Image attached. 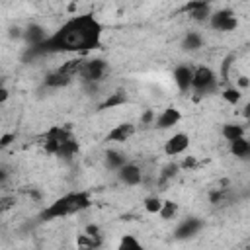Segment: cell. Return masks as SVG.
Returning <instances> with one entry per match:
<instances>
[{
    "instance_id": "cell-38",
    "label": "cell",
    "mask_w": 250,
    "mask_h": 250,
    "mask_svg": "<svg viewBox=\"0 0 250 250\" xmlns=\"http://www.w3.org/2000/svg\"><path fill=\"white\" fill-rule=\"evenodd\" d=\"M248 158H250V152H248Z\"/></svg>"
},
{
    "instance_id": "cell-29",
    "label": "cell",
    "mask_w": 250,
    "mask_h": 250,
    "mask_svg": "<svg viewBox=\"0 0 250 250\" xmlns=\"http://www.w3.org/2000/svg\"><path fill=\"white\" fill-rule=\"evenodd\" d=\"M154 121H156V113H154L152 109H145V111L141 113V119H139L141 125L148 127V125H154Z\"/></svg>"
},
{
    "instance_id": "cell-6",
    "label": "cell",
    "mask_w": 250,
    "mask_h": 250,
    "mask_svg": "<svg viewBox=\"0 0 250 250\" xmlns=\"http://www.w3.org/2000/svg\"><path fill=\"white\" fill-rule=\"evenodd\" d=\"M209 25L215 31H234L238 27V20H236V16L230 8H221V10L211 14Z\"/></svg>"
},
{
    "instance_id": "cell-24",
    "label": "cell",
    "mask_w": 250,
    "mask_h": 250,
    "mask_svg": "<svg viewBox=\"0 0 250 250\" xmlns=\"http://www.w3.org/2000/svg\"><path fill=\"white\" fill-rule=\"evenodd\" d=\"M211 14H213V12H211V4H207V6H201V8L193 10V12H189V18H191L193 21L203 23V21H209Z\"/></svg>"
},
{
    "instance_id": "cell-31",
    "label": "cell",
    "mask_w": 250,
    "mask_h": 250,
    "mask_svg": "<svg viewBox=\"0 0 250 250\" xmlns=\"http://www.w3.org/2000/svg\"><path fill=\"white\" fill-rule=\"evenodd\" d=\"M84 232L86 234H90L92 238H102V230H100V227L98 225H86V229H84Z\"/></svg>"
},
{
    "instance_id": "cell-17",
    "label": "cell",
    "mask_w": 250,
    "mask_h": 250,
    "mask_svg": "<svg viewBox=\"0 0 250 250\" xmlns=\"http://www.w3.org/2000/svg\"><path fill=\"white\" fill-rule=\"evenodd\" d=\"M129 102V98H127V94L123 92V90H117V92H113V94H109L102 104H100V111L102 109H111V107H119V105H125Z\"/></svg>"
},
{
    "instance_id": "cell-26",
    "label": "cell",
    "mask_w": 250,
    "mask_h": 250,
    "mask_svg": "<svg viewBox=\"0 0 250 250\" xmlns=\"http://www.w3.org/2000/svg\"><path fill=\"white\" fill-rule=\"evenodd\" d=\"M121 250L125 248V250H137V248H143V244H141V240L139 238H135L133 234H123L121 236V240H119V244H117Z\"/></svg>"
},
{
    "instance_id": "cell-32",
    "label": "cell",
    "mask_w": 250,
    "mask_h": 250,
    "mask_svg": "<svg viewBox=\"0 0 250 250\" xmlns=\"http://www.w3.org/2000/svg\"><path fill=\"white\" fill-rule=\"evenodd\" d=\"M14 141H16V135H14V133H4V135L0 137V148H6V146H10Z\"/></svg>"
},
{
    "instance_id": "cell-3",
    "label": "cell",
    "mask_w": 250,
    "mask_h": 250,
    "mask_svg": "<svg viewBox=\"0 0 250 250\" xmlns=\"http://www.w3.org/2000/svg\"><path fill=\"white\" fill-rule=\"evenodd\" d=\"M45 150L49 154H57L61 158H72L74 154H78L80 145L66 127L53 125L45 133Z\"/></svg>"
},
{
    "instance_id": "cell-30",
    "label": "cell",
    "mask_w": 250,
    "mask_h": 250,
    "mask_svg": "<svg viewBox=\"0 0 250 250\" xmlns=\"http://www.w3.org/2000/svg\"><path fill=\"white\" fill-rule=\"evenodd\" d=\"M232 61H234V55H229V57L223 61V68H221V78H223V80H227V76H229V68H230Z\"/></svg>"
},
{
    "instance_id": "cell-35",
    "label": "cell",
    "mask_w": 250,
    "mask_h": 250,
    "mask_svg": "<svg viewBox=\"0 0 250 250\" xmlns=\"http://www.w3.org/2000/svg\"><path fill=\"white\" fill-rule=\"evenodd\" d=\"M250 86V78L248 76H240L238 78V88H248Z\"/></svg>"
},
{
    "instance_id": "cell-10",
    "label": "cell",
    "mask_w": 250,
    "mask_h": 250,
    "mask_svg": "<svg viewBox=\"0 0 250 250\" xmlns=\"http://www.w3.org/2000/svg\"><path fill=\"white\" fill-rule=\"evenodd\" d=\"M174 82L182 94H188L193 84V68L188 64H178L174 68Z\"/></svg>"
},
{
    "instance_id": "cell-33",
    "label": "cell",
    "mask_w": 250,
    "mask_h": 250,
    "mask_svg": "<svg viewBox=\"0 0 250 250\" xmlns=\"http://www.w3.org/2000/svg\"><path fill=\"white\" fill-rule=\"evenodd\" d=\"M195 164H197V160H195L193 156H186V158L182 160V164H180V166H182L184 170H191V168H195Z\"/></svg>"
},
{
    "instance_id": "cell-37",
    "label": "cell",
    "mask_w": 250,
    "mask_h": 250,
    "mask_svg": "<svg viewBox=\"0 0 250 250\" xmlns=\"http://www.w3.org/2000/svg\"><path fill=\"white\" fill-rule=\"evenodd\" d=\"M244 115H246V117L250 119V102H248V104L244 105Z\"/></svg>"
},
{
    "instance_id": "cell-8",
    "label": "cell",
    "mask_w": 250,
    "mask_h": 250,
    "mask_svg": "<svg viewBox=\"0 0 250 250\" xmlns=\"http://www.w3.org/2000/svg\"><path fill=\"white\" fill-rule=\"evenodd\" d=\"M201 229H203V221H201V219H197V217H188V219H184V221L176 227L174 236H176L178 240H188V238H193L195 234H199Z\"/></svg>"
},
{
    "instance_id": "cell-18",
    "label": "cell",
    "mask_w": 250,
    "mask_h": 250,
    "mask_svg": "<svg viewBox=\"0 0 250 250\" xmlns=\"http://www.w3.org/2000/svg\"><path fill=\"white\" fill-rule=\"evenodd\" d=\"M221 135H223V139L225 141H234V139H240V137H244V127L240 125V123H225L223 127H221Z\"/></svg>"
},
{
    "instance_id": "cell-34",
    "label": "cell",
    "mask_w": 250,
    "mask_h": 250,
    "mask_svg": "<svg viewBox=\"0 0 250 250\" xmlns=\"http://www.w3.org/2000/svg\"><path fill=\"white\" fill-rule=\"evenodd\" d=\"M209 199H211V203H219V201L223 199V191H221V189H213V191L209 193Z\"/></svg>"
},
{
    "instance_id": "cell-14",
    "label": "cell",
    "mask_w": 250,
    "mask_h": 250,
    "mask_svg": "<svg viewBox=\"0 0 250 250\" xmlns=\"http://www.w3.org/2000/svg\"><path fill=\"white\" fill-rule=\"evenodd\" d=\"M72 78L74 76H70V74H64L62 70H53V72H49L45 78H43V84L47 86V88H53V90H59V88H66L70 82H72Z\"/></svg>"
},
{
    "instance_id": "cell-11",
    "label": "cell",
    "mask_w": 250,
    "mask_h": 250,
    "mask_svg": "<svg viewBox=\"0 0 250 250\" xmlns=\"http://www.w3.org/2000/svg\"><path fill=\"white\" fill-rule=\"evenodd\" d=\"M135 131H137V127H135L131 121H123V123L115 125V127L105 135V141H107V143H125V141H129V139L135 135Z\"/></svg>"
},
{
    "instance_id": "cell-9",
    "label": "cell",
    "mask_w": 250,
    "mask_h": 250,
    "mask_svg": "<svg viewBox=\"0 0 250 250\" xmlns=\"http://www.w3.org/2000/svg\"><path fill=\"white\" fill-rule=\"evenodd\" d=\"M189 146V135L186 133H174L166 143H164V154L166 156H178L186 152Z\"/></svg>"
},
{
    "instance_id": "cell-15",
    "label": "cell",
    "mask_w": 250,
    "mask_h": 250,
    "mask_svg": "<svg viewBox=\"0 0 250 250\" xmlns=\"http://www.w3.org/2000/svg\"><path fill=\"white\" fill-rule=\"evenodd\" d=\"M229 150L232 156L240 158V160H246L248 158V152H250V139L246 137H240V139H234L229 143Z\"/></svg>"
},
{
    "instance_id": "cell-4",
    "label": "cell",
    "mask_w": 250,
    "mask_h": 250,
    "mask_svg": "<svg viewBox=\"0 0 250 250\" xmlns=\"http://www.w3.org/2000/svg\"><path fill=\"white\" fill-rule=\"evenodd\" d=\"M219 86V78L217 74L207 66V64H201L197 68H193V84H191V90L199 96H209L217 90Z\"/></svg>"
},
{
    "instance_id": "cell-2",
    "label": "cell",
    "mask_w": 250,
    "mask_h": 250,
    "mask_svg": "<svg viewBox=\"0 0 250 250\" xmlns=\"http://www.w3.org/2000/svg\"><path fill=\"white\" fill-rule=\"evenodd\" d=\"M92 207V197L88 191H70L64 193L61 197H57L53 203H49L41 213H39V221H55V219H62L80 211H86Z\"/></svg>"
},
{
    "instance_id": "cell-25",
    "label": "cell",
    "mask_w": 250,
    "mask_h": 250,
    "mask_svg": "<svg viewBox=\"0 0 250 250\" xmlns=\"http://www.w3.org/2000/svg\"><path fill=\"white\" fill-rule=\"evenodd\" d=\"M162 199L158 197V195H148L146 199H145V209H146V213H150V215H158L160 213V209H162Z\"/></svg>"
},
{
    "instance_id": "cell-1",
    "label": "cell",
    "mask_w": 250,
    "mask_h": 250,
    "mask_svg": "<svg viewBox=\"0 0 250 250\" xmlns=\"http://www.w3.org/2000/svg\"><path fill=\"white\" fill-rule=\"evenodd\" d=\"M104 25L92 14H76L66 20L57 31L37 45L27 47L25 57H43L59 53H88L102 47Z\"/></svg>"
},
{
    "instance_id": "cell-28",
    "label": "cell",
    "mask_w": 250,
    "mask_h": 250,
    "mask_svg": "<svg viewBox=\"0 0 250 250\" xmlns=\"http://www.w3.org/2000/svg\"><path fill=\"white\" fill-rule=\"evenodd\" d=\"M207 4H211V0H189V2H186L184 6H182V12H193V10H197V8H201V6H207Z\"/></svg>"
},
{
    "instance_id": "cell-5",
    "label": "cell",
    "mask_w": 250,
    "mask_h": 250,
    "mask_svg": "<svg viewBox=\"0 0 250 250\" xmlns=\"http://www.w3.org/2000/svg\"><path fill=\"white\" fill-rule=\"evenodd\" d=\"M109 66H107V61L104 59H86V64L80 72V78L84 84H96V82H102L107 74Z\"/></svg>"
},
{
    "instance_id": "cell-21",
    "label": "cell",
    "mask_w": 250,
    "mask_h": 250,
    "mask_svg": "<svg viewBox=\"0 0 250 250\" xmlns=\"http://www.w3.org/2000/svg\"><path fill=\"white\" fill-rule=\"evenodd\" d=\"M180 170H182V166L176 164V162L166 164V166L160 170V184H166V182H170L172 178H176V176L180 174Z\"/></svg>"
},
{
    "instance_id": "cell-22",
    "label": "cell",
    "mask_w": 250,
    "mask_h": 250,
    "mask_svg": "<svg viewBox=\"0 0 250 250\" xmlns=\"http://www.w3.org/2000/svg\"><path fill=\"white\" fill-rule=\"evenodd\" d=\"M158 215H160L162 221H170V219H174V217L178 215V203L172 201V199H166V201L162 203V209H160Z\"/></svg>"
},
{
    "instance_id": "cell-23",
    "label": "cell",
    "mask_w": 250,
    "mask_h": 250,
    "mask_svg": "<svg viewBox=\"0 0 250 250\" xmlns=\"http://www.w3.org/2000/svg\"><path fill=\"white\" fill-rule=\"evenodd\" d=\"M223 100L227 102V104H230V105H236L238 102H240V98H242V92H240V88H234V86H229V88H225L223 90Z\"/></svg>"
},
{
    "instance_id": "cell-20",
    "label": "cell",
    "mask_w": 250,
    "mask_h": 250,
    "mask_svg": "<svg viewBox=\"0 0 250 250\" xmlns=\"http://www.w3.org/2000/svg\"><path fill=\"white\" fill-rule=\"evenodd\" d=\"M84 64H86V59H68L62 66H59V70H62L64 74H70V76H80Z\"/></svg>"
},
{
    "instance_id": "cell-13",
    "label": "cell",
    "mask_w": 250,
    "mask_h": 250,
    "mask_svg": "<svg viewBox=\"0 0 250 250\" xmlns=\"http://www.w3.org/2000/svg\"><path fill=\"white\" fill-rule=\"evenodd\" d=\"M180 119H182V111H180L176 105H168V107L162 109V113L156 117L154 127H156V129H170V127L178 125Z\"/></svg>"
},
{
    "instance_id": "cell-16",
    "label": "cell",
    "mask_w": 250,
    "mask_h": 250,
    "mask_svg": "<svg viewBox=\"0 0 250 250\" xmlns=\"http://www.w3.org/2000/svg\"><path fill=\"white\" fill-rule=\"evenodd\" d=\"M203 47V37L201 33L197 31H188L184 37H182V49L188 51V53H193V51H199Z\"/></svg>"
},
{
    "instance_id": "cell-19",
    "label": "cell",
    "mask_w": 250,
    "mask_h": 250,
    "mask_svg": "<svg viewBox=\"0 0 250 250\" xmlns=\"http://www.w3.org/2000/svg\"><path fill=\"white\" fill-rule=\"evenodd\" d=\"M125 162H127V156L123 152H119V150H107L105 152V168L117 172Z\"/></svg>"
},
{
    "instance_id": "cell-36",
    "label": "cell",
    "mask_w": 250,
    "mask_h": 250,
    "mask_svg": "<svg viewBox=\"0 0 250 250\" xmlns=\"http://www.w3.org/2000/svg\"><path fill=\"white\" fill-rule=\"evenodd\" d=\"M8 96H10V92H8V88H4V86H2V90H0V102L4 104V102L8 100Z\"/></svg>"
},
{
    "instance_id": "cell-12",
    "label": "cell",
    "mask_w": 250,
    "mask_h": 250,
    "mask_svg": "<svg viewBox=\"0 0 250 250\" xmlns=\"http://www.w3.org/2000/svg\"><path fill=\"white\" fill-rule=\"evenodd\" d=\"M49 37V33H47V29L43 27V25H39V23H29L25 29H23V41H25V45L27 47H37V45H41L45 39Z\"/></svg>"
},
{
    "instance_id": "cell-7",
    "label": "cell",
    "mask_w": 250,
    "mask_h": 250,
    "mask_svg": "<svg viewBox=\"0 0 250 250\" xmlns=\"http://www.w3.org/2000/svg\"><path fill=\"white\" fill-rule=\"evenodd\" d=\"M117 178H119L121 184L133 188V186H139V184L143 182V170H141V166L135 164V162H125V164L117 170Z\"/></svg>"
},
{
    "instance_id": "cell-27",
    "label": "cell",
    "mask_w": 250,
    "mask_h": 250,
    "mask_svg": "<svg viewBox=\"0 0 250 250\" xmlns=\"http://www.w3.org/2000/svg\"><path fill=\"white\" fill-rule=\"evenodd\" d=\"M76 244L78 246H82V248H96V246H100L102 244V240H98V238H92L90 234H78V238H76Z\"/></svg>"
}]
</instances>
